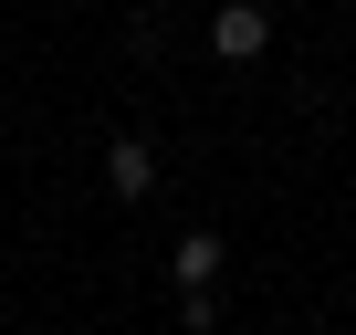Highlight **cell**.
<instances>
[{"label":"cell","instance_id":"obj_1","mask_svg":"<svg viewBox=\"0 0 356 335\" xmlns=\"http://www.w3.org/2000/svg\"><path fill=\"white\" fill-rule=\"evenodd\" d=\"M262 42H273V11H262V0H231V11L210 22V53H220V63H252Z\"/></svg>","mask_w":356,"mask_h":335},{"label":"cell","instance_id":"obj_2","mask_svg":"<svg viewBox=\"0 0 356 335\" xmlns=\"http://www.w3.org/2000/svg\"><path fill=\"white\" fill-rule=\"evenodd\" d=\"M105 189H115V199H147V189H157V147H147V136H115V147H105Z\"/></svg>","mask_w":356,"mask_h":335},{"label":"cell","instance_id":"obj_3","mask_svg":"<svg viewBox=\"0 0 356 335\" xmlns=\"http://www.w3.org/2000/svg\"><path fill=\"white\" fill-rule=\"evenodd\" d=\"M210 272H220V241L189 231V241H178V283H210Z\"/></svg>","mask_w":356,"mask_h":335}]
</instances>
